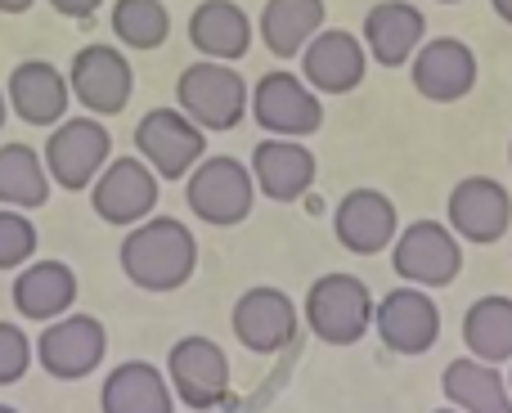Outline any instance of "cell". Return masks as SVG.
<instances>
[{"label":"cell","instance_id":"277c9868","mask_svg":"<svg viewBox=\"0 0 512 413\" xmlns=\"http://www.w3.org/2000/svg\"><path fill=\"white\" fill-rule=\"evenodd\" d=\"M256 176L252 167H243L239 158H203L185 180V198H189V211H194L203 225H243L252 216V203H256Z\"/></svg>","mask_w":512,"mask_h":413},{"label":"cell","instance_id":"e0dca14e","mask_svg":"<svg viewBox=\"0 0 512 413\" xmlns=\"http://www.w3.org/2000/svg\"><path fill=\"white\" fill-rule=\"evenodd\" d=\"M234 337L252 355H279L297 337V306L279 288H248L234 301Z\"/></svg>","mask_w":512,"mask_h":413},{"label":"cell","instance_id":"30bf717a","mask_svg":"<svg viewBox=\"0 0 512 413\" xmlns=\"http://www.w3.org/2000/svg\"><path fill=\"white\" fill-rule=\"evenodd\" d=\"M158 171L149 167V162L135 153V158H113L104 167V176L90 185V207H95V216L104 220V225H140V220L153 216V207H158Z\"/></svg>","mask_w":512,"mask_h":413},{"label":"cell","instance_id":"7c38bea8","mask_svg":"<svg viewBox=\"0 0 512 413\" xmlns=\"http://www.w3.org/2000/svg\"><path fill=\"white\" fill-rule=\"evenodd\" d=\"M68 81H72V99L95 117H117L131 104V90H135L131 63H126V54L117 45H86V50H77Z\"/></svg>","mask_w":512,"mask_h":413},{"label":"cell","instance_id":"2e32d148","mask_svg":"<svg viewBox=\"0 0 512 413\" xmlns=\"http://www.w3.org/2000/svg\"><path fill=\"white\" fill-rule=\"evenodd\" d=\"M333 234L351 256H378L400 238V216L382 189H351L333 207Z\"/></svg>","mask_w":512,"mask_h":413},{"label":"cell","instance_id":"ffe728a7","mask_svg":"<svg viewBox=\"0 0 512 413\" xmlns=\"http://www.w3.org/2000/svg\"><path fill=\"white\" fill-rule=\"evenodd\" d=\"M427 41V14L409 0H382L364 14V45L382 68H405Z\"/></svg>","mask_w":512,"mask_h":413},{"label":"cell","instance_id":"484cf974","mask_svg":"<svg viewBox=\"0 0 512 413\" xmlns=\"http://www.w3.org/2000/svg\"><path fill=\"white\" fill-rule=\"evenodd\" d=\"M324 0H265L261 9V41L274 59L301 54L324 32Z\"/></svg>","mask_w":512,"mask_h":413},{"label":"cell","instance_id":"f1b7e54d","mask_svg":"<svg viewBox=\"0 0 512 413\" xmlns=\"http://www.w3.org/2000/svg\"><path fill=\"white\" fill-rule=\"evenodd\" d=\"M113 36L131 50H158L171 36V14L162 0H117L113 5Z\"/></svg>","mask_w":512,"mask_h":413},{"label":"cell","instance_id":"4fadbf2b","mask_svg":"<svg viewBox=\"0 0 512 413\" xmlns=\"http://www.w3.org/2000/svg\"><path fill=\"white\" fill-rule=\"evenodd\" d=\"M167 378L176 387L180 405L189 409H216L230 396V355L212 337H180L167 355Z\"/></svg>","mask_w":512,"mask_h":413},{"label":"cell","instance_id":"74e56055","mask_svg":"<svg viewBox=\"0 0 512 413\" xmlns=\"http://www.w3.org/2000/svg\"><path fill=\"white\" fill-rule=\"evenodd\" d=\"M436 5H459V0H436Z\"/></svg>","mask_w":512,"mask_h":413},{"label":"cell","instance_id":"60d3db41","mask_svg":"<svg viewBox=\"0 0 512 413\" xmlns=\"http://www.w3.org/2000/svg\"><path fill=\"white\" fill-rule=\"evenodd\" d=\"M508 387H512V369H508Z\"/></svg>","mask_w":512,"mask_h":413},{"label":"cell","instance_id":"8fae6325","mask_svg":"<svg viewBox=\"0 0 512 413\" xmlns=\"http://www.w3.org/2000/svg\"><path fill=\"white\" fill-rule=\"evenodd\" d=\"M445 220H450V229L463 243L490 247L512 234V194L495 176H463L450 189Z\"/></svg>","mask_w":512,"mask_h":413},{"label":"cell","instance_id":"9a60e30c","mask_svg":"<svg viewBox=\"0 0 512 413\" xmlns=\"http://www.w3.org/2000/svg\"><path fill=\"white\" fill-rule=\"evenodd\" d=\"M409 81L423 99L432 104H459V99L472 95L477 86V54H472L468 41L459 36H436V41H423V50L409 63Z\"/></svg>","mask_w":512,"mask_h":413},{"label":"cell","instance_id":"d4e9b609","mask_svg":"<svg viewBox=\"0 0 512 413\" xmlns=\"http://www.w3.org/2000/svg\"><path fill=\"white\" fill-rule=\"evenodd\" d=\"M77 301V274L63 261H32L14 279V306L32 324H54Z\"/></svg>","mask_w":512,"mask_h":413},{"label":"cell","instance_id":"f546056e","mask_svg":"<svg viewBox=\"0 0 512 413\" xmlns=\"http://www.w3.org/2000/svg\"><path fill=\"white\" fill-rule=\"evenodd\" d=\"M36 256V225L18 207L0 211V270H18Z\"/></svg>","mask_w":512,"mask_h":413},{"label":"cell","instance_id":"7402d4cb","mask_svg":"<svg viewBox=\"0 0 512 413\" xmlns=\"http://www.w3.org/2000/svg\"><path fill=\"white\" fill-rule=\"evenodd\" d=\"M99 405H104V413H176L180 396L162 378V369L144 360H126L104 378Z\"/></svg>","mask_w":512,"mask_h":413},{"label":"cell","instance_id":"9c48e42d","mask_svg":"<svg viewBox=\"0 0 512 413\" xmlns=\"http://www.w3.org/2000/svg\"><path fill=\"white\" fill-rule=\"evenodd\" d=\"M104 355H108V328L95 315H63L54 324H45V333L36 337V360L59 382L90 378L104 364Z\"/></svg>","mask_w":512,"mask_h":413},{"label":"cell","instance_id":"ac0fdd59","mask_svg":"<svg viewBox=\"0 0 512 413\" xmlns=\"http://www.w3.org/2000/svg\"><path fill=\"white\" fill-rule=\"evenodd\" d=\"M369 68V45L360 36L342 32V27H324L315 41L301 50V77L319 90V95H351L364 81Z\"/></svg>","mask_w":512,"mask_h":413},{"label":"cell","instance_id":"d590c367","mask_svg":"<svg viewBox=\"0 0 512 413\" xmlns=\"http://www.w3.org/2000/svg\"><path fill=\"white\" fill-rule=\"evenodd\" d=\"M5 117H9V95L0 90V126H5Z\"/></svg>","mask_w":512,"mask_h":413},{"label":"cell","instance_id":"d6986e66","mask_svg":"<svg viewBox=\"0 0 512 413\" xmlns=\"http://www.w3.org/2000/svg\"><path fill=\"white\" fill-rule=\"evenodd\" d=\"M9 108H14L18 122L27 126H59L68 117V104H72V81L63 77L54 63L45 59H27L9 72Z\"/></svg>","mask_w":512,"mask_h":413},{"label":"cell","instance_id":"5b68a950","mask_svg":"<svg viewBox=\"0 0 512 413\" xmlns=\"http://www.w3.org/2000/svg\"><path fill=\"white\" fill-rule=\"evenodd\" d=\"M176 104L194 117L203 131H234L243 113L252 108V95L243 77L221 59H198L180 72L176 81Z\"/></svg>","mask_w":512,"mask_h":413},{"label":"cell","instance_id":"52a82bcc","mask_svg":"<svg viewBox=\"0 0 512 413\" xmlns=\"http://www.w3.org/2000/svg\"><path fill=\"white\" fill-rule=\"evenodd\" d=\"M135 153L162 180H189V171L207 158V131L185 108H153L135 126Z\"/></svg>","mask_w":512,"mask_h":413},{"label":"cell","instance_id":"e575fe53","mask_svg":"<svg viewBox=\"0 0 512 413\" xmlns=\"http://www.w3.org/2000/svg\"><path fill=\"white\" fill-rule=\"evenodd\" d=\"M301 207H306V211H315V216H319V211H324V203H319V194H306V198H301Z\"/></svg>","mask_w":512,"mask_h":413},{"label":"cell","instance_id":"603a6c76","mask_svg":"<svg viewBox=\"0 0 512 413\" xmlns=\"http://www.w3.org/2000/svg\"><path fill=\"white\" fill-rule=\"evenodd\" d=\"M441 391H445V405L463 413H512L508 378L499 373V364H486L477 355H463V360L445 364Z\"/></svg>","mask_w":512,"mask_h":413},{"label":"cell","instance_id":"f35d334b","mask_svg":"<svg viewBox=\"0 0 512 413\" xmlns=\"http://www.w3.org/2000/svg\"><path fill=\"white\" fill-rule=\"evenodd\" d=\"M0 413H18V409H9V405H0Z\"/></svg>","mask_w":512,"mask_h":413},{"label":"cell","instance_id":"4316f807","mask_svg":"<svg viewBox=\"0 0 512 413\" xmlns=\"http://www.w3.org/2000/svg\"><path fill=\"white\" fill-rule=\"evenodd\" d=\"M463 346L486 364H512V297L490 292L472 301L463 315Z\"/></svg>","mask_w":512,"mask_h":413},{"label":"cell","instance_id":"83f0119b","mask_svg":"<svg viewBox=\"0 0 512 413\" xmlns=\"http://www.w3.org/2000/svg\"><path fill=\"white\" fill-rule=\"evenodd\" d=\"M50 167L45 153L27 149V144H0V203L18 211H36L50 203Z\"/></svg>","mask_w":512,"mask_h":413},{"label":"cell","instance_id":"8d00e7d4","mask_svg":"<svg viewBox=\"0 0 512 413\" xmlns=\"http://www.w3.org/2000/svg\"><path fill=\"white\" fill-rule=\"evenodd\" d=\"M436 413H463V409H454V405H445V409H436Z\"/></svg>","mask_w":512,"mask_h":413},{"label":"cell","instance_id":"d6a6232c","mask_svg":"<svg viewBox=\"0 0 512 413\" xmlns=\"http://www.w3.org/2000/svg\"><path fill=\"white\" fill-rule=\"evenodd\" d=\"M36 0H0V14H27Z\"/></svg>","mask_w":512,"mask_h":413},{"label":"cell","instance_id":"8992f818","mask_svg":"<svg viewBox=\"0 0 512 413\" xmlns=\"http://www.w3.org/2000/svg\"><path fill=\"white\" fill-rule=\"evenodd\" d=\"M391 270L414 288H450L463 274V238L450 220H414L391 243Z\"/></svg>","mask_w":512,"mask_h":413},{"label":"cell","instance_id":"7a4b0ae2","mask_svg":"<svg viewBox=\"0 0 512 413\" xmlns=\"http://www.w3.org/2000/svg\"><path fill=\"white\" fill-rule=\"evenodd\" d=\"M373 315H378V301L355 274H319L306 292V324L328 346H355L373 328Z\"/></svg>","mask_w":512,"mask_h":413},{"label":"cell","instance_id":"4dcf8cb0","mask_svg":"<svg viewBox=\"0 0 512 413\" xmlns=\"http://www.w3.org/2000/svg\"><path fill=\"white\" fill-rule=\"evenodd\" d=\"M32 355H36V346L27 342L23 328H18V324H5V319H0V387H14V382L27 373Z\"/></svg>","mask_w":512,"mask_h":413},{"label":"cell","instance_id":"44dd1931","mask_svg":"<svg viewBox=\"0 0 512 413\" xmlns=\"http://www.w3.org/2000/svg\"><path fill=\"white\" fill-rule=\"evenodd\" d=\"M252 176L256 189L274 203H301L315 185V153L301 140H283V135H270L252 149Z\"/></svg>","mask_w":512,"mask_h":413},{"label":"cell","instance_id":"ba28073f","mask_svg":"<svg viewBox=\"0 0 512 413\" xmlns=\"http://www.w3.org/2000/svg\"><path fill=\"white\" fill-rule=\"evenodd\" d=\"M252 117L265 135L306 140V135H315L324 126V104H319V90L306 77L265 72L252 90Z\"/></svg>","mask_w":512,"mask_h":413},{"label":"cell","instance_id":"ab89813d","mask_svg":"<svg viewBox=\"0 0 512 413\" xmlns=\"http://www.w3.org/2000/svg\"><path fill=\"white\" fill-rule=\"evenodd\" d=\"M508 162H512V144H508Z\"/></svg>","mask_w":512,"mask_h":413},{"label":"cell","instance_id":"6da1fadb","mask_svg":"<svg viewBox=\"0 0 512 413\" xmlns=\"http://www.w3.org/2000/svg\"><path fill=\"white\" fill-rule=\"evenodd\" d=\"M122 274L144 292H176L198 270V238L176 216H149L126 229Z\"/></svg>","mask_w":512,"mask_h":413},{"label":"cell","instance_id":"836d02e7","mask_svg":"<svg viewBox=\"0 0 512 413\" xmlns=\"http://www.w3.org/2000/svg\"><path fill=\"white\" fill-rule=\"evenodd\" d=\"M490 9H495L499 18H504V23L512 27V0H490Z\"/></svg>","mask_w":512,"mask_h":413},{"label":"cell","instance_id":"1f68e13d","mask_svg":"<svg viewBox=\"0 0 512 413\" xmlns=\"http://www.w3.org/2000/svg\"><path fill=\"white\" fill-rule=\"evenodd\" d=\"M99 5H104V0H50V9H59L63 18H77V23H81V18L95 14Z\"/></svg>","mask_w":512,"mask_h":413},{"label":"cell","instance_id":"3957f363","mask_svg":"<svg viewBox=\"0 0 512 413\" xmlns=\"http://www.w3.org/2000/svg\"><path fill=\"white\" fill-rule=\"evenodd\" d=\"M45 167H50L54 185L63 194H81L90 189L104 167L113 162V135L108 126L99 122L95 113L90 117H63L59 126H50V140H45Z\"/></svg>","mask_w":512,"mask_h":413},{"label":"cell","instance_id":"5bb4252c","mask_svg":"<svg viewBox=\"0 0 512 413\" xmlns=\"http://www.w3.org/2000/svg\"><path fill=\"white\" fill-rule=\"evenodd\" d=\"M373 333L396 355H427L436 346V337H441V306L427 297V288H414V283L391 288L378 301Z\"/></svg>","mask_w":512,"mask_h":413},{"label":"cell","instance_id":"cb8c5ba5","mask_svg":"<svg viewBox=\"0 0 512 413\" xmlns=\"http://www.w3.org/2000/svg\"><path fill=\"white\" fill-rule=\"evenodd\" d=\"M189 45L203 59L239 63L252 50V18L234 0H203L189 14Z\"/></svg>","mask_w":512,"mask_h":413}]
</instances>
